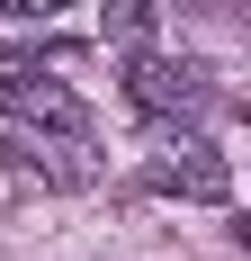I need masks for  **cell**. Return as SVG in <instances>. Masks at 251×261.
I'll use <instances>...</instances> for the list:
<instances>
[{
	"mask_svg": "<svg viewBox=\"0 0 251 261\" xmlns=\"http://www.w3.org/2000/svg\"><path fill=\"white\" fill-rule=\"evenodd\" d=\"M144 189H162V198H198V207H215V198H233V162L206 144V135H171L162 153L144 162Z\"/></svg>",
	"mask_w": 251,
	"mask_h": 261,
	"instance_id": "6da1fadb",
	"label": "cell"
},
{
	"mask_svg": "<svg viewBox=\"0 0 251 261\" xmlns=\"http://www.w3.org/2000/svg\"><path fill=\"white\" fill-rule=\"evenodd\" d=\"M125 99L144 108V117H198L206 108V72L198 63H171V54H135V63H125Z\"/></svg>",
	"mask_w": 251,
	"mask_h": 261,
	"instance_id": "7a4b0ae2",
	"label": "cell"
},
{
	"mask_svg": "<svg viewBox=\"0 0 251 261\" xmlns=\"http://www.w3.org/2000/svg\"><path fill=\"white\" fill-rule=\"evenodd\" d=\"M0 117L45 126V135H81V126H90V108H81L63 81H36V72H0Z\"/></svg>",
	"mask_w": 251,
	"mask_h": 261,
	"instance_id": "3957f363",
	"label": "cell"
},
{
	"mask_svg": "<svg viewBox=\"0 0 251 261\" xmlns=\"http://www.w3.org/2000/svg\"><path fill=\"white\" fill-rule=\"evenodd\" d=\"M99 36L125 45V54H144L152 45V0H108V9H99Z\"/></svg>",
	"mask_w": 251,
	"mask_h": 261,
	"instance_id": "277c9868",
	"label": "cell"
},
{
	"mask_svg": "<svg viewBox=\"0 0 251 261\" xmlns=\"http://www.w3.org/2000/svg\"><path fill=\"white\" fill-rule=\"evenodd\" d=\"M72 0H0V18H18V27H45V18H63Z\"/></svg>",
	"mask_w": 251,
	"mask_h": 261,
	"instance_id": "5b68a950",
	"label": "cell"
}]
</instances>
